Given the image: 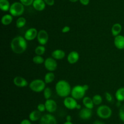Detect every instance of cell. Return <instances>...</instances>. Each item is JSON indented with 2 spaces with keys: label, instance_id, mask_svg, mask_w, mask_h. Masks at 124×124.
<instances>
[{
  "label": "cell",
  "instance_id": "6da1fadb",
  "mask_svg": "<svg viewBox=\"0 0 124 124\" xmlns=\"http://www.w3.org/2000/svg\"><path fill=\"white\" fill-rule=\"evenodd\" d=\"M10 47L12 52L16 54H22L27 48V40L21 36H17L12 40Z\"/></svg>",
  "mask_w": 124,
  "mask_h": 124
},
{
  "label": "cell",
  "instance_id": "7a4b0ae2",
  "mask_svg": "<svg viewBox=\"0 0 124 124\" xmlns=\"http://www.w3.org/2000/svg\"><path fill=\"white\" fill-rule=\"evenodd\" d=\"M56 94L61 98H66L71 94V88L70 84L65 80H60L55 85Z\"/></svg>",
  "mask_w": 124,
  "mask_h": 124
},
{
  "label": "cell",
  "instance_id": "3957f363",
  "mask_svg": "<svg viewBox=\"0 0 124 124\" xmlns=\"http://www.w3.org/2000/svg\"><path fill=\"white\" fill-rule=\"evenodd\" d=\"M8 12L13 16H20L24 12V6L21 2H15L11 4Z\"/></svg>",
  "mask_w": 124,
  "mask_h": 124
},
{
  "label": "cell",
  "instance_id": "277c9868",
  "mask_svg": "<svg viewBox=\"0 0 124 124\" xmlns=\"http://www.w3.org/2000/svg\"><path fill=\"white\" fill-rule=\"evenodd\" d=\"M96 113L100 118L107 119L110 118L112 115V110L110 107L107 105H100L97 108Z\"/></svg>",
  "mask_w": 124,
  "mask_h": 124
},
{
  "label": "cell",
  "instance_id": "5b68a950",
  "mask_svg": "<svg viewBox=\"0 0 124 124\" xmlns=\"http://www.w3.org/2000/svg\"><path fill=\"white\" fill-rule=\"evenodd\" d=\"M86 90L84 87V85H77L71 88V96L76 100H79L85 97Z\"/></svg>",
  "mask_w": 124,
  "mask_h": 124
},
{
  "label": "cell",
  "instance_id": "8992f818",
  "mask_svg": "<svg viewBox=\"0 0 124 124\" xmlns=\"http://www.w3.org/2000/svg\"><path fill=\"white\" fill-rule=\"evenodd\" d=\"M46 82L42 79H36L33 80L29 84V87L33 92L36 93H40V92L44 91L46 88Z\"/></svg>",
  "mask_w": 124,
  "mask_h": 124
},
{
  "label": "cell",
  "instance_id": "52a82bcc",
  "mask_svg": "<svg viewBox=\"0 0 124 124\" xmlns=\"http://www.w3.org/2000/svg\"><path fill=\"white\" fill-rule=\"evenodd\" d=\"M44 67L48 71H53L56 70L58 67V63L55 59L53 58H47L45 59V61L44 62Z\"/></svg>",
  "mask_w": 124,
  "mask_h": 124
},
{
  "label": "cell",
  "instance_id": "ba28073f",
  "mask_svg": "<svg viewBox=\"0 0 124 124\" xmlns=\"http://www.w3.org/2000/svg\"><path fill=\"white\" fill-rule=\"evenodd\" d=\"M36 38L40 44L44 46L48 42L49 36L47 31L45 30H41L38 31Z\"/></svg>",
  "mask_w": 124,
  "mask_h": 124
},
{
  "label": "cell",
  "instance_id": "9c48e42d",
  "mask_svg": "<svg viewBox=\"0 0 124 124\" xmlns=\"http://www.w3.org/2000/svg\"><path fill=\"white\" fill-rule=\"evenodd\" d=\"M63 103H64V106L69 110H74L76 108V106L78 104L76 101V99L73 98L72 96H67L65 98Z\"/></svg>",
  "mask_w": 124,
  "mask_h": 124
},
{
  "label": "cell",
  "instance_id": "30bf717a",
  "mask_svg": "<svg viewBox=\"0 0 124 124\" xmlns=\"http://www.w3.org/2000/svg\"><path fill=\"white\" fill-rule=\"evenodd\" d=\"M40 124H57L56 119L51 114H46L41 117Z\"/></svg>",
  "mask_w": 124,
  "mask_h": 124
},
{
  "label": "cell",
  "instance_id": "8fae6325",
  "mask_svg": "<svg viewBox=\"0 0 124 124\" xmlns=\"http://www.w3.org/2000/svg\"><path fill=\"white\" fill-rule=\"evenodd\" d=\"M44 104L46 105V110L48 113H54L57 110V104L53 99H46Z\"/></svg>",
  "mask_w": 124,
  "mask_h": 124
},
{
  "label": "cell",
  "instance_id": "7c38bea8",
  "mask_svg": "<svg viewBox=\"0 0 124 124\" xmlns=\"http://www.w3.org/2000/svg\"><path fill=\"white\" fill-rule=\"evenodd\" d=\"M38 31L35 28H30L25 31L24 36L27 41H32L37 38Z\"/></svg>",
  "mask_w": 124,
  "mask_h": 124
},
{
  "label": "cell",
  "instance_id": "4fadbf2b",
  "mask_svg": "<svg viewBox=\"0 0 124 124\" xmlns=\"http://www.w3.org/2000/svg\"><path fill=\"white\" fill-rule=\"evenodd\" d=\"M92 109L88 108H81L79 113V116L81 119L83 120H88L92 117Z\"/></svg>",
  "mask_w": 124,
  "mask_h": 124
},
{
  "label": "cell",
  "instance_id": "5bb4252c",
  "mask_svg": "<svg viewBox=\"0 0 124 124\" xmlns=\"http://www.w3.org/2000/svg\"><path fill=\"white\" fill-rule=\"evenodd\" d=\"M13 84L18 87H25L29 85L27 81L22 76H17L13 79Z\"/></svg>",
  "mask_w": 124,
  "mask_h": 124
},
{
  "label": "cell",
  "instance_id": "9a60e30c",
  "mask_svg": "<svg viewBox=\"0 0 124 124\" xmlns=\"http://www.w3.org/2000/svg\"><path fill=\"white\" fill-rule=\"evenodd\" d=\"M79 59V54L76 51H71L67 56V61L70 64H76Z\"/></svg>",
  "mask_w": 124,
  "mask_h": 124
},
{
  "label": "cell",
  "instance_id": "2e32d148",
  "mask_svg": "<svg viewBox=\"0 0 124 124\" xmlns=\"http://www.w3.org/2000/svg\"><path fill=\"white\" fill-rule=\"evenodd\" d=\"M114 44L117 49H124V36L119 35L115 36L114 39Z\"/></svg>",
  "mask_w": 124,
  "mask_h": 124
},
{
  "label": "cell",
  "instance_id": "e0dca14e",
  "mask_svg": "<svg viewBox=\"0 0 124 124\" xmlns=\"http://www.w3.org/2000/svg\"><path fill=\"white\" fill-rule=\"evenodd\" d=\"M32 6L36 10L41 12L45 9L46 4L44 0H34Z\"/></svg>",
  "mask_w": 124,
  "mask_h": 124
},
{
  "label": "cell",
  "instance_id": "ac0fdd59",
  "mask_svg": "<svg viewBox=\"0 0 124 124\" xmlns=\"http://www.w3.org/2000/svg\"><path fill=\"white\" fill-rule=\"evenodd\" d=\"M65 53L64 51L60 49H57L52 52V57L57 60H61L65 58Z\"/></svg>",
  "mask_w": 124,
  "mask_h": 124
},
{
  "label": "cell",
  "instance_id": "d6986e66",
  "mask_svg": "<svg viewBox=\"0 0 124 124\" xmlns=\"http://www.w3.org/2000/svg\"><path fill=\"white\" fill-rule=\"evenodd\" d=\"M41 117H42L41 112L39 111L38 110H33L29 115V119L32 122H35V121L40 120Z\"/></svg>",
  "mask_w": 124,
  "mask_h": 124
},
{
  "label": "cell",
  "instance_id": "ffe728a7",
  "mask_svg": "<svg viewBox=\"0 0 124 124\" xmlns=\"http://www.w3.org/2000/svg\"><path fill=\"white\" fill-rule=\"evenodd\" d=\"M122 30V27L119 23H116L113 25L111 28V34L113 36H116L120 35Z\"/></svg>",
  "mask_w": 124,
  "mask_h": 124
},
{
  "label": "cell",
  "instance_id": "44dd1931",
  "mask_svg": "<svg viewBox=\"0 0 124 124\" xmlns=\"http://www.w3.org/2000/svg\"><path fill=\"white\" fill-rule=\"evenodd\" d=\"M82 103L83 105H84L85 107L88 108L92 109L94 107V103H93V99L90 98V97L85 96L82 99Z\"/></svg>",
  "mask_w": 124,
  "mask_h": 124
},
{
  "label": "cell",
  "instance_id": "7402d4cb",
  "mask_svg": "<svg viewBox=\"0 0 124 124\" xmlns=\"http://www.w3.org/2000/svg\"><path fill=\"white\" fill-rule=\"evenodd\" d=\"M13 21V16L11 14L4 15L1 18V23L4 25H8Z\"/></svg>",
  "mask_w": 124,
  "mask_h": 124
},
{
  "label": "cell",
  "instance_id": "603a6c76",
  "mask_svg": "<svg viewBox=\"0 0 124 124\" xmlns=\"http://www.w3.org/2000/svg\"><path fill=\"white\" fill-rule=\"evenodd\" d=\"M10 6L8 0H0V8L3 12L9 11Z\"/></svg>",
  "mask_w": 124,
  "mask_h": 124
},
{
  "label": "cell",
  "instance_id": "cb8c5ba5",
  "mask_svg": "<svg viewBox=\"0 0 124 124\" xmlns=\"http://www.w3.org/2000/svg\"><path fill=\"white\" fill-rule=\"evenodd\" d=\"M115 97L117 101H124V87L119 88L115 93Z\"/></svg>",
  "mask_w": 124,
  "mask_h": 124
},
{
  "label": "cell",
  "instance_id": "d4e9b609",
  "mask_svg": "<svg viewBox=\"0 0 124 124\" xmlns=\"http://www.w3.org/2000/svg\"><path fill=\"white\" fill-rule=\"evenodd\" d=\"M54 74L53 73L52 71H50V72L47 73L44 76V81L46 84H50L52 83L54 79Z\"/></svg>",
  "mask_w": 124,
  "mask_h": 124
},
{
  "label": "cell",
  "instance_id": "484cf974",
  "mask_svg": "<svg viewBox=\"0 0 124 124\" xmlns=\"http://www.w3.org/2000/svg\"><path fill=\"white\" fill-rule=\"evenodd\" d=\"M26 24V19L24 17H19L16 21V26L17 28L23 27Z\"/></svg>",
  "mask_w": 124,
  "mask_h": 124
},
{
  "label": "cell",
  "instance_id": "4316f807",
  "mask_svg": "<svg viewBox=\"0 0 124 124\" xmlns=\"http://www.w3.org/2000/svg\"><path fill=\"white\" fill-rule=\"evenodd\" d=\"M46 50L44 46L41 45V46H38L36 47V48L35 49V52L36 55L42 56L44 54Z\"/></svg>",
  "mask_w": 124,
  "mask_h": 124
},
{
  "label": "cell",
  "instance_id": "83f0119b",
  "mask_svg": "<svg viewBox=\"0 0 124 124\" xmlns=\"http://www.w3.org/2000/svg\"><path fill=\"white\" fill-rule=\"evenodd\" d=\"M93 103L96 105H99L102 102V98L100 94H95L92 98Z\"/></svg>",
  "mask_w": 124,
  "mask_h": 124
},
{
  "label": "cell",
  "instance_id": "f1b7e54d",
  "mask_svg": "<svg viewBox=\"0 0 124 124\" xmlns=\"http://www.w3.org/2000/svg\"><path fill=\"white\" fill-rule=\"evenodd\" d=\"M44 97L46 99H50L51 96L52 95V90L49 87H46L44 90Z\"/></svg>",
  "mask_w": 124,
  "mask_h": 124
},
{
  "label": "cell",
  "instance_id": "f546056e",
  "mask_svg": "<svg viewBox=\"0 0 124 124\" xmlns=\"http://www.w3.org/2000/svg\"><path fill=\"white\" fill-rule=\"evenodd\" d=\"M33 62L36 64H43L45 61V59L42 57V56L36 55L34 56L32 59Z\"/></svg>",
  "mask_w": 124,
  "mask_h": 124
},
{
  "label": "cell",
  "instance_id": "4dcf8cb0",
  "mask_svg": "<svg viewBox=\"0 0 124 124\" xmlns=\"http://www.w3.org/2000/svg\"><path fill=\"white\" fill-rule=\"evenodd\" d=\"M119 118L122 122H124V105H122L119 109Z\"/></svg>",
  "mask_w": 124,
  "mask_h": 124
},
{
  "label": "cell",
  "instance_id": "1f68e13d",
  "mask_svg": "<svg viewBox=\"0 0 124 124\" xmlns=\"http://www.w3.org/2000/svg\"><path fill=\"white\" fill-rule=\"evenodd\" d=\"M34 0H19V2H21L24 6H29L33 4Z\"/></svg>",
  "mask_w": 124,
  "mask_h": 124
},
{
  "label": "cell",
  "instance_id": "d6a6232c",
  "mask_svg": "<svg viewBox=\"0 0 124 124\" xmlns=\"http://www.w3.org/2000/svg\"><path fill=\"white\" fill-rule=\"evenodd\" d=\"M105 97L106 100L108 102H112L113 101V98L111 94H110L109 92H105Z\"/></svg>",
  "mask_w": 124,
  "mask_h": 124
},
{
  "label": "cell",
  "instance_id": "836d02e7",
  "mask_svg": "<svg viewBox=\"0 0 124 124\" xmlns=\"http://www.w3.org/2000/svg\"><path fill=\"white\" fill-rule=\"evenodd\" d=\"M37 110H38L39 111H41V113L44 112L45 110H46V105H45V104H39L37 106Z\"/></svg>",
  "mask_w": 124,
  "mask_h": 124
},
{
  "label": "cell",
  "instance_id": "e575fe53",
  "mask_svg": "<svg viewBox=\"0 0 124 124\" xmlns=\"http://www.w3.org/2000/svg\"><path fill=\"white\" fill-rule=\"evenodd\" d=\"M70 31V27L69 26H68V25H65V26H64L61 30V31L62 33H66L69 32Z\"/></svg>",
  "mask_w": 124,
  "mask_h": 124
},
{
  "label": "cell",
  "instance_id": "d590c367",
  "mask_svg": "<svg viewBox=\"0 0 124 124\" xmlns=\"http://www.w3.org/2000/svg\"><path fill=\"white\" fill-rule=\"evenodd\" d=\"M47 5L49 6H52L54 4V0H44Z\"/></svg>",
  "mask_w": 124,
  "mask_h": 124
},
{
  "label": "cell",
  "instance_id": "8d00e7d4",
  "mask_svg": "<svg viewBox=\"0 0 124 124\" xmlns=\"http://www.w3.org/2000/svg\"><path fill=\"white\" fill-rule=\"evenodd\" d=\"M79 1L83 6H87L90 3V0H79Z\"/></svg>",
  "mask_w": 124,
  "mask_h": 124
},
{
  "label": "cell",
  "instance_id": "74e56055",
  "mask_svg": "<svg viewBox=\"0 0 124 124\" xmlns=\"http://www.w3.org/2000/svg\"><path fill=\"white\" fill-rule=\"evenodd\" d=\"M30 120L29 119H24L21 121L20 124H31Z\"/></svg>",
  "mask_w": 124,
  "mask_h": 124
},
{
  "label": "cell",
  "instance_id": "f35d334b",
  "mask_svg": "<svg viewBox=\"0 0 124 124\" xmlns=\"http://www.w3.org/2000/svg\"><path fill=\"white\" fill-rule=\"evenodd\" d=\"M71 116L70 115H68L66 117V121H69V122H71Z\"/></svg>",
  "mask_w": 124,
  "mask_h": 124
},
{
  "label": "cell",
  "instance_id": "ab89813d",
  "mask_svg": "<svg viewBox=\"0 0 124 124\" xmlns=\"http://www.w3.org/2000/svg\"><path fill=\"white\" fill-rule=\"evenodd\" d=\"M93 124H105V123L100 121H95Z\"/></svg>",
  "mask_w": 124,
  "mask_h": 124
},
{
  "label": "cell",
  "instance_id": "60d3db41",
  "mask_svg": "<svg viewBox=\"0 0 124 124\" xmlns=\"http://www.w3.org/2000/svg\"><path fill=\"white\" fill-rule=\"evenodd\" d=\"M84 85V88L86 90H88V88H89V86L88 85H87V84H85V85Z\"/></svg>",
  "mask_w": 124,
  "mask_h": 124
},
{
  "label": "cell",
  "instance_id": "b9f144b4",
  "mask_svg": "<svg viewBox=\"0 0 124 124\" xmlns=\"http://www.w3.org/2000/svg\"><path fill=\"white\" fill-rule=\"evenodd\" d=\"M81 105H79V104H78L77 106H76V109H78V110H81Z\"/></svg>",
  "mask_w": 124,
  "mask_h": 124
},
{
  "label": "cell",
  "instance_id": "7bdbcfd3",
  "mask_svg": "<svg viewBox=\"0 0 124 124\" xmlns=\"http://www.w3.org/2000/svg\"><path fill=\"white\" fill-rule=\"evenodd\" d=\"M64 124H73L71 122H69V121H66Z\"/></svg>",
  "mask_w": 124,
  "mask_h": 124
},
{
  "label": "cell",
  "instance_id": "ee69618b",
  "mask_svg": "<svg viewBox=\"0 0 124 124\" xmlns=\"http://www.w3.org/2000/svg\"><path fill=\"white\" fill-rule=\"evenodd\" d=\"M69 1L71 2H76L78 1H79V0H69Z\"/></svg>",
  "mask_w": 124,
  "mask_h": 124
}]
</instances>
